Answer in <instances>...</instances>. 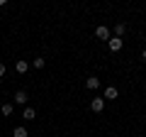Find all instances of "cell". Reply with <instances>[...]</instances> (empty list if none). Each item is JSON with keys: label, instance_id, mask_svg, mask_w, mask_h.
Instances as JSON below:
<instances>
[{"label": "cell", "instance_id": "obj_8", "mask_svg": "<svg viewBox=\"0 0 146 137\" xmlns=\"http://www.w3.org/2000/svg\"><path fill=\"white\" fill-rule=\"evenodd\" d=\"M12 100H15L17 105H25V103H27V93H25V91H17V93H15V98H12Z\"/></svg>", "mask_w": 146, "mask_h": 137}, {"label": "cell", "instance_id": "obj_5", "mask_svg": "<svg viewBox=\"0 0 146 137\" xmlns=\"http://www.w3.org/2000/svg\"><path fill=\"white\" fill-rule=\"evenodd\" d=\"M117 95H119V91H117L115 86H110V88H105V100H115Z\"/></svg>", "mask_w": 146, "mask_h": 137}, {"label": "cell", "instance_id": "obj_4", "mask_svg": "<svg viewBox=\"0 0 146 137\" xmlns=\"http://www.w3.org/2000/svg\"><path fill=\"white\" fill-rule=\"evenodd\" d=\"M85 86H88L90 91L100 88V79H98V76H88V79H85Z\"/></svg>", "mask_w": 146, "mask_h": 137}, {"label": "cell", "instance_id": "obj_13", "mask_svg": "<svg viewBox=\"0 0 146 137\" xmlns=\"http://www.w3.org/2000/svg\"><path fill=\"white\" fill-rule=\"evenodd\" d=\"M3 76H5V64L0 61V79H3Z\"/></svg>", "mask_w": 146, "mask_h": 137}, {"label": "cell", "instance_id": "obj_1", "mask_svg": "<svg viewBox=\"0 0 146 137\" xmlns=\"http://www.w3.org/2000/svg\"><path fill=\"white\" fill-rule=\"evenodd\" d=\"M90 110L93 113H102L105 110V98H93L90 100Z\"/></svg>", "mask_w": 146, "mask_h": 137}, {"label": "cell", "instance_id": "obj_3", "mask_svg": "<svg viewBox=\"0 0 146 137\" xmlns=\"http://www.w3.org/2000/svg\"><path fill=\"white\" fill-rule=\"evenodd\" d=\"M95 37H98V39H110L112 34H110V30H107L105 25H100L98 30H95Z\"/></svg>", "mask_w": 146, "mask_h": 137}, {"label": "cell", "instance_id": "obj_12", "mask_svg": "<svg viewBox=\"0 0 146 137\" xmlns=\"http://www.w3.org/2000/svg\"><path fill=\"white\" fill-rule=\"evenodd\" d=\"M34 68H44V59H34Z\"/></svg>", "mask_w": 146, "mask_h": 137}, {"label": "cell", "instance_id": "obj_14", "mask_svg": "<svg viewBox=\"0 0 146 137\" xmlns=\"http://www.w3.org/2000/svg\"><path fill=\"white\" fill-rule=\"evenodd\" d=\"M141 59H144V61H146V49H141Z\"/></svg>", "mask_w": 146, "mask_h": 137}, {"label": "cell", "instance_id": "obj_6", "mask_svg": "<svg viewBox=\"0 0 146 137\" xmlns=\"http://www.w3.org/2000/svg\"><path fill=\"white\" fill-rule=\"evenodd\" d=\"M12 110H15V103H3V105H0V113H3V115H12Z\"/></svg>", "mask_w": 146, "mask_h": 137}, {"label": "cell", "instance_id": "obj_7", "mask_svg": "<svg viewBox=\"0 0 146 137\" xmlns=\"http://www.w3.org/2000/svg\"><path fill=\"white\" fill-rule=\"evenodd\" d=\"M27 68H29V64H27L25 59H20V61L15 64V71H17V74H27Z\"/></svg>", "mask_w": 146, "mask_h": 137}, {"label": "cell", "instance_id": "obj_10", "mask_svg": "<svg viewBox=\"0 0 146 137\" xmlns=\"http://www.w3.org/2000/svg\"><path fill=\"white\" fill-rule=\"evenodd\" d=\"M124 32H127V25H124V22H117V25H115V37L122 39V34H124Z\"/></svg>", "mask_w": 146, "mask_h": 137}, {"label": "cell", "instance_id": "obj_11", "mask_svg": "<svg viewBox=\"0 0 146 137\" xmlns=\"http://www.w3.org/2000/svg\"><path fill=\"white\" fill-rule=\"evenodd\" d=\"M12 137H29V132L20 125V127H15V130H12Z\"/></svg>", "mask_w": 146, "mask_h": 137}, {"label": "cell", "instance_id": "obj_9", "mask_svg": "<svg viewBox=\"0 0 146 137\" xmlns=\"http://www.w3.org/2000/svg\"><path fill=\"white\" fill-rule=\"evenodd\" d=\"M22 118H25V120H34L36 110H34V108H25V110H22Z\"/></svg>", "mask_w": 146, "mask_h": 137}, {"label": "cell", "instance_id": "obj_2", "mask_svg": "<svg viewBox=\"0 0 146 137\" xmlns=\"http://www.w3.org/2000/svg\"><path fill=\"white\" fill-rule=\"evenodd\" d=\"M107 47H110V52H119V49H122V39L119 37H110L107 39Z\"/></svg>", "mask_w": 146, "mask_h": 137}]
</instances>
